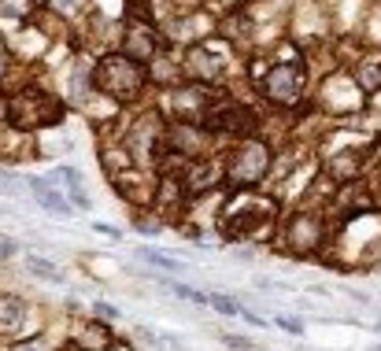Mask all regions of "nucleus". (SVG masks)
<instances>
[{
  "instance_id": "obj_1",
  "label": "nucleus",
  "mask_w": 381,
  "mask_h": 351,
  "mask_svg": "<svg viewBox=\"0 0 381 351\" xmlns=\"http://www.w3.org/2000/svg\"><path fill=\"white\" fill-rule=\"evenodd\" d=\"M4 115H8V122L15 129H37V126H60L63 108L52 100V93L22 89V93H15L4 103Z\"/></svg>"
},
{
  "instance_id": "obj_2",
  "label": "nucleus",
  "mask_w": 381,
  "mask_h": 351,
  "mask_svg": "<svg viewBox=\"0 0 381 351\" xmlns=\"http://www.w3.org/2000/svg\"><path fill=\"white\" fill-rule=\"evenodd\" d=\"M93 82L115 100H137L141 89H144V71H141V63L130 59V56H108V59L97 63Z\"/></svg>"
},
{
  "instance_id": "obj_3",
  "label": "nucleus",
  "mask_w": 381,
  "mask_h": 351,
  "mask_svg": "<svg viewBox=\"0 0 381 351\" xmlns=\"http://www.w3.org/2000/svg\"><path fill=\"white\" fill-rule=\"evenodd\" d=\"M267 166H270L267 145H259V141H244V145L233 152V159L226 163V181L233 189H248V185H256V181L267 174Z\"/></svg>"
},
{
  "instance_id": "obj_4",
  "label": "nucleus",
  "mask_w": 381,
  "mask_h": 351,
  "mask_svg": "<svg viewBox=\"0 0 381 351\" xmlns=\"http://www.w3.org/2000/svg\"><path fill=\"white\" fill-rule=\"evenodd\" d=\"M322 244V222L314 215H293L285 226V248L293 255H307Z\"/></svg>"
},
{
  "instance_id": "obj_5",
  "label": "nucleus",
  "mask_w": 381,
  "mask_h": 351,
  "mask_svg": "<svg viewBox=\"0 0 381 351\" xmlns=\"http://www.w3.org/2000/svg\"><path fill=\"white\" fill-rule=\"evenodd\" d=\"M300 89H304V78H300L296 67H289V63H278V67L267 74V82H263V93L274 103H293L300 96Z\"/></svg>"
},
{
  "instance_id": "obj_6",
  "label": "nucleus",
  "mask_w": 381,
  "mask_h": 351,
  "mask_svg": "<svg viewBox=\"0 0 381 351\" xmlns=\"http://www.w3.org/2000/svg\"><path fill=\"white\" fill-rule=\"evenodd\" d=\"M167 145L170 152H178V155H200L204 152V129L200 126H193V122H170L167 126Z\"/></svg>"
},
{
  "instance_id": "obj_7",
  "label": "nucleus",
  "mask_w": 381,
  "mask_h": 351,
  "mask_svg": "<svg viewBox=\"0 0 381 351\" xmlns=\"http://www.w3.org/2000/svg\"><path fill=\"white\" fill-rule=\"evenodd\" d=\"M26 185H30V192H34V200L45 207L48 215H56V218H71L74 211H71V200L63 196V192L52 185V178L45 181V178H26Z\"/></svg>"
},
{
  "instance_id": "obj_8",
  "label": "nucleus",
  "mask_w": 381,
  "mask_h": 351,
  "mask_svg": "<svg viewBox=\"0 0 381 351\" xmlns=\"http://www.w3.org/2000/svg\"><path fill=\"white\" fill-rule=\"evenodd\" d=\"M270 218V203H248L244 211H233V218L226 222V233H233V237H248V233H256L263 222Z\"/></svg>"
},
{
  "instance_id": "obj_9",
  "label": "nucleus",
  "mask_w": 381,
  "mask_h": 351,
  "mask_svg": "<svg viewBox=\"0 0 381 351\" xmlns=\"http://www.w3.org/2000/svg\"><path fill=\"white\" fill-rule=\"evenodd\" d=\"M82 351H111L115 348V333L111 326H100V322H85L82 333H78V344Z\"/></svg>"
},
{
  "instance_id": "obj_10",
  "label": "nucleus",
  "mask_w": 381,
  "mask_h": 351,
  "mask_svg": "<svg viewBox=\"0 0 381 351\" xmlns=\"http://www.w3.org/2000/svg\"><path fill=\"white\" fill-rule=\"evenodd\" d=\"M186 59H189L186 67H189L193 74L207 78V82H215V78H222V71H226V63H222L219 56H212L207 48H189V56H186Z\"/></svg>"
},
{
  "instance_id": "obj_11",
  "label": "nucleus",
  "mask_w": 381,
  "mask_h": 351,
  "mask_svg": "<svg viewBox=\"0 0 381 351\" xmlns=\"http://www.w3.org/2000/svg\"><path fill=\"white\" fill-rule=\"evenodd\" d=\"M22 266H26V274L37 278V281H48V285H63V281H67V274H63V270L52 263V259H45V255H26Z\"/></svg>"
},
{
  "instance_id": "obj_12",
  "label": "nucleus",
  "mask_w": 381,
  "mask_h": 351,
  "mask_svg": "<svg viewBox=\"0 0 381 351\" xmlns=\"http://www.w3.org/2000/svg\"><path fill=\"white\" fill-rule=\"evenodd\" d=\"M26 300L22 296H0V329H15L22 326V318H26Z\"/></svg>"
},
{
  "instance_id": "obj_13",
  "label": "nucleus",
  "mask_w": 381,
  "mask_h": 351,
  "mask_svg": "<svg viewBox=\"0 0 381 351\" xmlns=\"http://www.w3.org/2000/svg\"><path fill=\"white\" fill-rule=\"evenodd\" d=\"M152 52H155V41H152V34L148 30H130L126 34V56L130 59H137V63H144V59H152Z\"/></svg>"
},
{
  "instance_id": "obj_14",
  "label": "nucleus",
  "mask_w": 381,
  "mask_h": 351,
  "mask_svg": "<svg viewBox=\"0 0 381 351\" xmlns=\"http://www.w3.org/2000/svg\"><path fill=\"white\" fill-rule=\"evenodd\" d=\"M155 137H160V129H155V122L152 119H137V126L130 129V148H134V155H141V152H152L155 148Z\"/></svg>"
},
{
  "instance_id": "obj_15",
  "label": "nucleus",
  "mask_w": 381,
  "mask_h": 351,
  "mask_svg": "<svg viewBox=\"0 0 381 351\" xmlns=\"http://www.w3.org/2000/svg\"><path fill=\"white\" fill-rule=\"evenodd\" d=\"M160 281V289L163 292H170V296H178V300H186V303H207V292H200V289H193V285H181V281H170V278H155Z\"/></svg>"
},
{
  "instance_id": "obj_16",
  "label": "nucleus",
  "mask_w": 381,
  "mask_h": 351,
  "mask_svg": "<svg viewBox=\"0 0 381 351\" xmlns=\"http://www.w3.org/2000/svg\"><path fill=\"white\" fill-rule=\"evenodd\" d=\"M89 82H93V67H89V59H78L74 71H71V96L85 100L89 96Z\"/></svg>"
},
{
  "instance_id": "obj_17",
  "label": "nucleus",
  "mask_w": 381,
  "mask_h": 351,
  "mask_svg": "<svg viewBox=\"0 0 381 351\" xmlns=\"http://www.w3.org/2000/svg\"><path fill=\"white\" fill-rule=\"evenodd\" d=\"M137 259H141V263L160 266V270H170V274H178V270H181V259H174L170 252H160V248H137Z\"/></svg>"
},
{
  "instance_id": "obj_18",
  "label": "nucleus",
  "mask_w": 381,
  "mask_h": 351,
  "mask_svg": "<svg viewBox=\"0 0 381 351\" xmlns=\"http://www.w3.org/2000/svg\"><path fill=\"white\" fill-rule=\"evenodd\" d=\"M207 307H215L219 315H230V318H237V315H241V303L233 300L230 292H212V296H207Z\"/></svg>"
},
{
  "instance_id": "obj_19",
  "label": "nucleus",
  "mask_w": 381,
  "mask_h": 351,
  "mask_svg": "<svg viewBox=\"0 0 381 351\" xmlns=\"http://www.w3.org/2000/svg\"><path fill=\"white\" fill-rule=\"evenodd\" d=\"M52 178H56L63 189H67V196H71V192H82V174H78L74 166H56V171H52Z\"/></svg>"
},
{
  "instance_id": "obj_20",
  "label": "nucleus",
  "mask_w": 381,
  "mask_h": 351,
  "mask_svg": "<svg viewBox=\"0 0 381 351\" xmlns=\"http://www.w3.org/2000/svg\"><path fill=\"white\" fill-rule=\"evenodd\" d=\"M270 322H274V326H278L282 333H293V336H304V322H300V318H289V315H274Z\"/></svg>"
},
{
  "instance_id": "obj_21",
  "label": "nucleus",
  "mask_w": 381,
  "mask_h": 351,
  "mask_svg": "<svg viewBox=\"0 0 381 351\" xmlns=\"http://www.w3.org/2000/svg\"><path fill=\"white\" fill-rule=\"evenodd\" d=\"M0 15H11V19L26 15V0H0Z\"/></svg>"
},
{
  "instance_id": "obj_22",
  "label": "nucleus",
  "mask_w": 381,
  "mask_h": 351,
  "mask_svg": "<svg viewBox=\"0 0 381 351\" xmlns=\"http://www.w3.org/2000/svg\"><path fill=\"white\" fill-rule=\"evenodd\" d=\"M8 351H48V341L45 336H30V341H22V344H11Z\"/></svg>"
},
{
  "instance_id": "obj_23",
  "label": "nucleus",
  "mask_w": 381,
  "mask_h": 351,
  "mask_svg": "<svg viewBox=\"0 0 381 351\" xmlns=\"http://www.w3.org/2000/svg\"><path fill=\"white\" fill-rule=\"evenodd\" d=\"M219 341L226 344V348H233V351H256V344L248 341V336H230V333H226V336H219Z\"/></svg>"
},
{
  "instance_id": "obj_24",
  "label": "nucleus",
  "mask_w": 381,
  "mask_h": 351,
  "mask_svg": "<svg viewBox=\"0 0 381 351\" xmlns=\"http://www.w3.org/2000/svg\"><path fill=\"white\" fill-rule=\"evenodd\" d=\"M15 255H19V244L11 237H0V263H4V259H15Z\"/></svg>"
},
{
  "instance_id": "obj_25",
  "label": "nucleus",
  "mask_w": 381,
  "mask_h": 351,
  "mask_svg": "<svg viewBox=\"0 0 381 351\" xmlns=\"http://www.w3.org/2000/svg\"><path fill=\"white\" fill-rule=\"evenodd\" d=\"M93 310H97L100 318H108V322L119 318V307H115V303H104V300H97V303H93Z\"/></svg>"
},
{
  "instance_id": "obj_26",
  "label": "nucleus",
  "mask_w": 381,
  "mask_h": 351,
  "mask_svg": "<svg viewBox=\"0 0 381 351\" xmlns=\"http://www.w3.org/2000/svg\"><path fill=\"white\" fill-rule=\"evenodd\" d=\"M93 229L104 233V237H111V241H119V237H123V229H115V226H108V222H97Z\"/></svg>"
},
{
  "instance_id": "obj_27",
  "label": "nucleus",
  "mask_w": 381,
  "mask_h": 351,
  "mask_svg": "<svg viewBox=\"0 0 381 351\" xmlns=\"http://www.w3.org/2000/svg\"><path fill=\"white\" fill-rule=\"evenodd\" d=\"M134 229H137V233H155L160 226H155V222H148V218H141V215H137V218H134Z\"/></svg>"
},
{
  "instance_id": "obj_28",
  "label": "nucleus",
  "mask_w": 381,
  "mask_h": 351,
  "mask_svg": "<svg viewBox=\"0 0 381 351\" xmlns=\"http://www.w3.org/2000/svg\"><path fill=\"white\" fill-rule=\"evenodd\" d=\"M241 318H244V322H252V326H259V329L267 326V318H263V315H256V310H244V307H241Z\"/></svg>"
},
{
  "instance_id": "obj_29",
  "label": "nucleus",
  "mask_w": 381,
  "mask_h": 351,
  "mask_svg": "<svg viewBox=\"0 0 381 351\" xmlns=\"http://www.w3.org/2000/svg\"><path fill=\"white\" fill-rule=\"evenodd\" d=\"M52 4H56L60 11H74V0H52Z\"/></svg>"
},
{
  "instance_id": "obj_30",
  "label": "nucleus",
  "mask_w": 381,
  "mask_h": 351,
  "mask_svg": "<svg viewBox=\"0 0 381 351\" xmlns=\"http://www.w3.org/2000/svg\"><path fill=\"white\" fill-rule=\"evenodd\" d=\"M0 78H4V56H0Z\"/></svg>"
},
{
  "instance_id": "obj_31",
  "label": "nucleus",
  "mask_w": 381,
  "mask_h": 351,
  "mask_svg": "<svg viewBox=\"0 0 381 351\" xmlns=\"http://www.w3.org/2000/svg\"><path fill=\"white\" fill-rule=\"evenodd\" d=\"M370 351H381V344H374V348H370Z\"/></svg>"
}]
</instances>
